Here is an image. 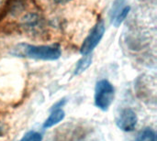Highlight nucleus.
Here are the masks:
<instances>
[{"label": "nucleus", "instance_id": "nucleus-5", "mask_svg": "<svg viewBox=\"0 0 157 141\" xmlns=\"http://www.w3.org/2000/svg\"><path fill=\"white\" fill-rule=\"evenodd\" d=\"M64 117H65V114L62 108L52 110L50 117L45 120V122L43 124V128H52V127L57 125L58 123H60L64 118Z\"/></svg>", "mask_w": 157, "mask_h": 141}, {"label": "nucleus", "instance_id": "nucleus-2", "mask_svg": "<svg viewBox=\"0 0 157 141\" xmlns=\"http://www.w3.org/2000/svg\"><path fill=\"white\" fill-rule=\"evenodd\" d=\"M115 95L113 85L107 80H100L97 83L95 89V105L102 111L109 110Z\"/></svg>", "mask_w": 157, "mask_h": 141}, {"label": "nucleus", "instance_id": "nucleus-8", "mask_svg": "<svg viewBox=\"0 0 157 141\" xmlns=\"http://www.w3.org/2000/svg\"><path fill=\"white\" fill-rule=\"evenodd\" d=\"M129 11H130V6H124L116 16V17L114 18V25L116 27H119L122 22L123 20L126 18L127 15L129 14Z\"/></svg>", "mask_w": 157, "mask_h": 141}, {"label": "nucleus", "instance_id": "nucleus-7", "mask_svg": "<svg viewBox=\"0 0 157 141\" xmlns=\"http://www.w3.org/2000/svg\"><path fill=\"white\" fill-rule=\"evenodd\" d=\"M136 141H156L155 132L152 128H144L138 134Z\"/></svg>", "mask_w": 157, "mask_h": 141}, {"label": "nucleus", "instance_id": "nucleus-10", "mask_svg": "<svg viewBox=\"0 0 157 141\" xmlns=\"http://www.w3.org/2000/svg\"><path fill=\"white\" fill-rule=\"evenodd\" d=\"M56 3H58V4H64V3H66V2H68V1H70V0H54Z\"/></svg>", "mask_w": 157, "mask_h": 141}, {"label": "nucleus", "instance_id": "nucleus-6", "mask_svg": "<svg viewBox=\"0 0 157 141\" xmlns=\"http://www.w3.org/2000/svg\"><path fill=\"white\" fill-rule=\"evenodd\" d=\"M92 63V56L90 54H86L84 55V57L77 62L75 71V74L78 75L82 72H84Z\"/></svg>", "mask_w": 157, "mask_h": 141}, {"label": "nucleus", "instance_id": "nucleus-3", "mask_svg": "<svg viewBox=\"0 0 157 141\" xmlns=\"http://www.w3.org/2000/svg\"><path fill=\"white\" fill-rule=\"evenodd\" d=\"M104 32H105V25H104V22L100 20L99 22L97 23V25L93 28L89 35L84 40L81 46V50H80L81 54L83 55L90 54L91 51L97 47V45L101 40L104 35Z\"/></svg>", "mask_w": 157, "mask_h": 141}, {"label": "nucleus", "instance_id": "nucleus-11", "mask_svg": "<svg viewBox=\"0 0 157 141\" xmlns=\"http://www.w3.org/2000/svg\"><path fill=\"white\" fill-rule=\"evenodd\" d=\"M2 133H3V126L0 124V136L2 135Z\"/></svg>", "mask_w": 157, "mask_h": 141}, {"label": "nucleus", "instance_id": "nucleus-4", "mask_svg": "<svg viewBox=\"0 0 157 141\" xmlns=\"http://www.w3.org/2000/svg\"><path fill=\"white\" fill-rule=\"evenodd\" d=\"M137 122V115L131 108L122 109L116 119V124L118 128L125 132L132 131L136 128Z\"/></svg>", "mask_w": 157, "mask_h": 141}, {"label": "nucleus", "instance_id": "nucleus-1", "mask_svg": "<svg viewBox=\"0 0 157 141\" xmlns=\"http://www.w3.org/2000/svg\"><path fill=\"white\" fill-rule=\"evenodd\" d=\"M15 55L21 57H28L36 60L54 61L60 58L62 54L61 47L57 44L52 45H30L18 44L12 52Z\"/></svg>", "mask_w": 157, "mask_h": 141}, {"label": "nucleus", "instance_id": "nucleus-9", "mask_svg": "<svg viewBox=\"0 0 157 141\" xmlns=\"http://www.w3.org/2000/svg\"><path fill=\"white\" fill-rule=\"evenodd\" d=\"M42 136L38 131H29L19 141H41Z\"/></svg>", "mask_w": 157, "mask_h": 141}]
</instances>
